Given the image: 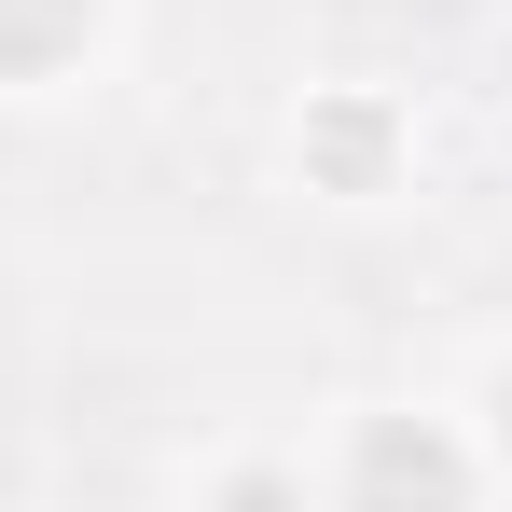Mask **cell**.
<instances>
[{
    "label": "cell",
    "instance_id": "obj_1",
    "mask_svg": "<svg viewBox=\"0 0 512 512\" xmlns=\"http://www.w3.org/2000/svg\"><path fill=\"white\" fill-rule=\"evenodd\" d=\"M360 512H457V443L443 429H374L360 443Z\"/></svg>",
    "mask_w": 512,
    "mask_h": 512
},
{
    "label": "cell",
    "instance_id": "obj_2",
    "mask_svg": "<svg viewBox=\"0 0 512 512\" xmlns=\"http://www.w3.org/2000/svg\"><path fill=\"white\" fill-rule=\"evenodd\" d=\"M97 0H0V84H28V70H56L70 42H84Z\"/></svg>",
    "mask_w": 512,
    "mask_h": 512
},
{
    "label": "cell",
    "instance_id": "obj_3",
    "mask_svg": "<svg viewBox=\"0 0 512 512\" xmlns=\"http://www.w3.org/2000/svg\"><path fill=\"white\" fill-rule=\"evenodd\" d=\"M222 512H291V485H236V499H222Z\"/></svg>",
    "mask_w": 512,
    "mask_h": 512
},
{
    "label": "cell",
    "instance_id": "obj_4",
    "mask_svg": "<svg viewBox=\"0 0 512 512\" xmlns=\"http://www.w3.org/2000/svg\"><path fill=\"white\" fill-rule=\"evenodd\" d=\"M499 416H512V388H499Z\"/></svg>",
    "mask_w": 512,
    "mask_h": 512
}]
</instances>
